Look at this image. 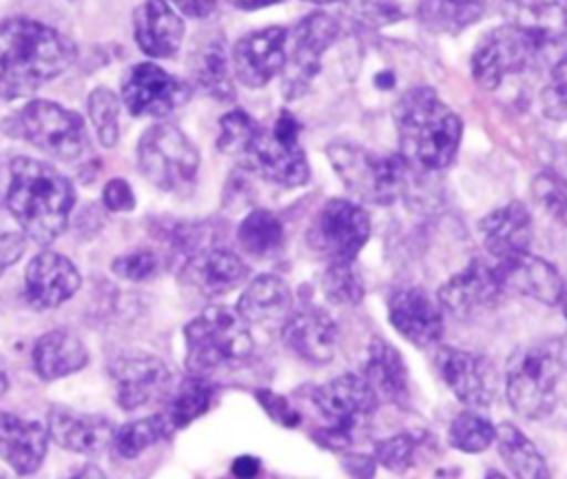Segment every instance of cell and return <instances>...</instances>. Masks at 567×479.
<instances>
[{
    "instance_id": "1",
    "label": "cell",
    "mask_w": 567,
    "mask_h": 479,
    "mask_svg": "<svg viewBox=\"0 0 567 479\" xmlns=\"http://www.w3.org/2000/svg\"><path fill=\"white\" fill-rule=\"evenodd\" d=\"M75 44L42 22L9 18L0 22V98L35 93L75 62Z\"/></svg>"
},
{
    "instance_id": "2",
    "label": "cell",
    "mask_w": 567,
    "mask_h": 479,
    "mask_svg": "<svg viewBox=\"0 0 567 479\" xmlns=\"http://www.w3.org/2000/svg\"><path fill=\"white\" fill-rule=\"evenodd\" d=\"M392 118L401 155L410 164L427 171L452 164L461 144L463 122L432 86L414 84L403 91L392 106Z\"/></svg>"
},
{
    "instance_id": "3",
    "label": "cell",
    "mask_w": 567,
    "mask_h": 479,
    "mask_svg": "<svg viewBox=\"0 0 567 479\" xmlns=\"http://www.w3.org/2000/svg\"><path fill=\"white\" fill-rule=\"evenodd\" d=\"M73 204L75 191L55 166L33 157H16L11 162L7 206L27 237L38 244L60 237Z\"/></svg>"
},
{
    "instance_id": "4",
    "label": "cell",
    "mask_w": 567,
    "mask_h": 479,
    "mask_svg": "<svg viewBox=\"0 0 567 479\" xmlns=\"http://www.w3.org/2000/svg\"><path fill=\"white\" fill-rule=\"evenodd\" d=\"M567 388V337L534 342L514 353L505 375L509 406L527 417L543 419L554 412Z\"/></svg>"
},
{
    "instance_id": "5",
    "label": "cell",
    "mask_w": 567,
    "mask_h": 479,
    "mask_svg": "<svg viewBox=\"0 0 567 479\" xmlns=\"http://www.w3.org/2000/svg\"><path fill=\"white\" fill-rule=\"evenodd\" d=\"M186 368L206 375L215 368L239 366L252 355V335L237 308L208 306L184 328Z\"/></svg>"
},
{
    "instance_id": "6",
    "label": "cell",
    "mask_w": 567,
    "mask_h": 479,
    "mask_svg": "<svg viewBox=\"0 0 567 479\" xmlns=\"http://www.w3.org/2000/svg\"><path fill=\"white\" fill-rule=\"evenodd\" d=\"M326 153L348 191L363 202L392 204L408 188L410 162L401 153H377L352 142H332Z\"/></svg>"
},
{
    "instance_id": "7",
    "label": "cell",
    "mask_w": 567,
    "mask_h": 479,
    "mask_svg": "<svg viewBox=\"0 0 567 479\" xmlns=\"http://www.w3.org/2000/svg\"><path fill=\"white\" fill-rule=\"evenodd\" d=\"M11 124V135L24 137L62 162H80L91 155L84 120L55 102L33 100L13 115Z\"/></svg>"
},
{
    "instance_id": "8",
    "label": "cell",
    "mask_w": 567,
    "mask_h": 479,
    "mask_svg": "<svg viewBox=\"0 0 567 479\" xmlns=\"http://www.w3.org/2000/svg\"><path fill=\"white\" fill-rule=\"evenodd\" d=\"M299 122L290 111H279L270 129H257L241 162L279 186H303L310 166L299 144Z\"/></svg>"
},
{
    "instance_id": "9",
    "label": "cell",
    "mask_w": 567,
    "mask_h": 479,
    "mask_svg": "<svg viewBox=\"0 0 567 479\" xmlns=\"http://www.w3.org/2000/svg\"><path fill=\"white\" fill-rule=\"evenodd\" d=\"M137 164L144 177L157 188L179 191L195 180L199 153L175 124L159 122L142 133Z\"/></svg>"
},
{
    "instance_id": "10",
    "label": "cell",
    "mask_w": 567,
    "mask_h": 479,
    "mask_svg": "<svg viewBox=\"0 0 567 479\" xmlns=\"http://www.w3.org/2000/svg\"><path fill=\"white\" fill-rule=\"evenodd\" d=\"M545 44L523 24L507 22L487 31L472 53V78L483 89H496L505 78L520 73Z\"/></svg>"
},
{
    "instance_id": "11",
    "label": "cell",
    "mask_w": 567,
    "mask_h": 479,
    "mask_svg": "<svg viewBox=\"0 0 567 479\" xmlns=\"http://www.w3.org/2000/svg\"><path fill=\"white\" fill-rule=\"evenodd\" d=\"M339 22L328 13H310L301 18L286 40V62L281 69V91L288 100L301 98L319 73L323 53L339 38Z\"/></svg>"
},
{
    "instance_id": "12",
    "label": "cell",
    "mask_w": 567,
    "mask_h": 479,
    "mask_svg": "<svg viewBox=\"0 0 567 479\" xmlns=\"http://www.w3.org/2000/svg\"><path fill=\"white\" fill-rule=\"evenodd\" d=\"M370 237V215L357 202L334 197L317 213L308 240L330 262H354Z\"/></svg>"
},
{
    "instance_id": "13",
    "label": "cell",
    "mask_w": 567,
    "mask_h": 479,
    "mask_svg": "<svg viewBox=\"0 0 567 479\" xmlns=\"http://www.w3.org/2000/svg\"><path fill=\"white\" fill-rule=\"evenodd\" d=\"M315 406L328 421L330 441H350L352 432L374 412L379 399L361 375H339L321 384L315 395Z\"/></svg>"
},
{
    "instance_id": "14",
    "label": "cell",
    "mask_w": 567,
    "mask_h": 479,
    "mask_svg": "<svg viewBox=\"0 0 567 479\" xmlns=\"http://www.w3.org/2000/svg\"><path fill=\"white\" fill-rule=\"evenodd\" d=\"M122 98L133 115L162 118L188 102L190 86L153 62H140L124 73Z\"/></svg>"
},
{
    "instance_id": "15",
    "label": "cell",
    "mask_w": 567,
    "mask_h": 479,
    "mask_svg": "<svg viewBox=\"0 0 567 479\" xmlns=\"http://www.w3.org/2000/svg\"><path fill=\"white\" fill-rule=\"evenodd\" d=\"M434 366L445 386L465 406L485 408L492 404L498 379L494 366L483 355L443 346L434 357Z\"/></svg>"
},
{
    "instance_id": "16",
    "label": "cell",
    "mask_w": 567,
    "mask_h": 479,
    "mask_svg": "<svg viewBox=\"0 0 567 479\" xmlns=\"http://www.w3.org/2000/svg\"><path fill=\"white\" fill-rule=\"evenodd\" d=\"M503 293L496 266L483 259H472L439 288L436 302L454 317H472L496 306Z\"/></svg>"
},
{
    "instance_id": "17",
    "label": "cell",
    "mask_w": 567,
    "mask_h": 479,
    "mask_svg": "<svg viewBox=\"0 0 567 479\" xmlns=\"http://www.w3.org/2000/svg\"><path fill=\"white\" fill-rule=\"evenodd\" d=\"M288 29L266 27L241 35L230 53L235 75L241 84L259 89L281 73L286 62Z\"/></svg>"
},
{
    "instance_id": "18",
    "label": "cell",
    "mask_w": 567,
    "mask_h": 479,
    "mask_svg": "<svg viewBox=\"0 0 567 479\" xmlns=\"http://www.w3.org/2000/svg\"><path fill=\"white\" fill-rule=\"evenodd\" d=\"M109 370L115 399L124 410L148 406L171 390V370L153 355L120 357Z\"/></svg>"
},
{
    "instance_id": "19",
    "label": "cell",
    "mask_w": 567,
    "mask_h": 479,
    "mask_svg": "<svg viewBox=\"0 0 567 479\" xmlns=\"http://www.w3.org/2000/svg\"><path fill=\"white\" fill-rule=\"evenodd\" d=\"M443 308L416 286L396 288L388 299V317L394 330L414 346H432L443 335Z\"/></svg>"
},
{
    "instance_id": "20",
    "label": "cell",
    "mask_w": 567,
    "mask_h": 479,
    "mask_svg": "<svg viewBox=\"0 0 567 479\" xmlns=\"http://www.w3.org/2000/svg\"><path fill=\"white\" fill-rule=\"evenodd\" d=\"M248 277V266L244 259L219 246H204L186 257L179 279L202 297H217Z\"/></svg>"
},
{
    "instance_id": "21",
    "label": "cell",
    "mask_w": 567,
    "mask_h": 479,
    "mask_svg": "<svg viewBox=\"0 0 567 479\" xmlns=\"http://www.w3.org/2000/svg\"><path fill=\"white\" fill-rule=\"evenodd\" d=\"M494 266L505 293L525 295L543 304H558L565 293L560 273L529 251L496 259Z\"/></svg>"
},
{
    "instance_id": "22",
    "label": "cell",
    "mask_w": 567,
    "mask_h": 479,
    "mask_svg": "<svg viewBox=\"0 0 567 479\" xmlns=\"http://www.w3.org/2000/svg\"><path fill=\"white\" fill-rule=\"evenodd\" d=\"M80 282V273L69 257L42 251L27 266L24 295L33 308H55L75 295Z\"/></svg>"
},
{
    "instance_id": "23",
    "label": "cell",
    "mask_w": 567,
    "mask_h": 479,
    "mask_svg": "<svg viewBox=\"0 0 567 479\" xmlns=\"http://www.w3.org/2000/svg\"><path fill=\"white\" fill-rule=\"evenodd\" d=\"M49 437L64 450L100 455L113 444V424L95 412H80L66 406H51L47 417Z\"/></svg>"
},
{
    "instance_id": "24",
    "label": "cell",
    "mask_w": 567,
    "mask_h": 479,
    "mask_svg": "<svg viewBox=\"0 0 567 479\" xmlns=\"http://www.w3.org/2000/svg\"><path fill=\"white\" fill-rule=\"evenodd\" d=\"M290 353L310 364H328L337 350V324L321 308H299L288 315L281 328Z\"/></svg>"
},
{
    "instance_id": "25",
    "label": "cell",
    "mask_w": 567,
    "mask_h": 479,
    "mask_svg": "<svg viewBox=\"0 0 567 479\" xmlns=\"http://www.w3.org/2000/svg\"><path fill=\"white\" fill-rule=\"evenodd\" d=\"M135 42L151 58H173L184 40V20L166 0H144L133 16Z\"/></svg>"
},
{
    "instance_id": "26",
    "label": "cell",
    "mask_w": 567,
    "mask_h": 479,
    "mask_svg": "<svg viewBox=\"0 0 567 479\" xmlns=\"http://www.w3.org/2000/svg\"><path fill=\"white\" fill-rule=\"evenodd\" d=\"M49 448V430L31 419L0 412V459L18 475H31L40 468Z\"/></svg>"
},
{
    "instance_id": "27",
    "label": "cell",
    "mask_w": 567,
    "mask_h": 479,
    "mask_svg": "<svg viewBox=\"0 0 567 479\" xmlns=\"http://www.w3.org/2000/svg\"><path fill=\"white\" fill-rule=\"evenodd\" d=\"M483 246L494 259L527 251L532 242V215L523 202L494 208L478 222Z\"/></svg>"
},
{
    "instance_id": "28",
    "label": "cell",
    "mask_w": 567,
    "mask_h": 479,
    "mask_svg": "<svg viewBox=\"0 0 567 479\" xmlns=\"http://www.w3.org/2000/svg\"><path fill=\"white\" fill-rule=\"evenodd\" d=\"M379 401L403 404L408 399V368L401 353L381 337L368 346V357L361 375Z\"/></svg>"
},
{
    "instance_id": "29",
    "label": "cell",
    "mask_w": 567,
    "mask_h": 479,
    "mask_svg": "<svg viewBox=\"0 0 567 479\" xmlns=\"http://www.w3.org/2000/svg\"><path fill=\"white\" fill-rule=\"evenodd\" d=\"M237 313L246 324L286 322L292 313V293L277 275L255 277L237 302Z\"/></svg>"
},
{
    "instance_id": "30",
    "label": "cell",
    "mask_w": 567,
    "mask_h": 479,
    "mask_svg": "<svg viewBox=\"0 0 567 479\" xmlns=\"http://www.w3.org/2000/svg\"><path fill=\"white\" fill-rule=\"evenodd\" d=\"M89 364V353L78 335L69 330H49L33 346V368L44 381L66 377Z\"/></svg>"
},
{
    "instance_id": "31",
    "label": "cell",
    "mask_w": 567,
    "mask_h": 479,
    "mask_svg": "<svg viewBox=\"0 0 567 479\" xmlns=\"http://www.w3.org/2000/svg\"><path fill=\"white\" fill-rule=\"evenodd\" d=\"M190 80L208 95L217 100H233L235 89L230 82L228 53L221 38H206L193 47L188 55Z\"/></svg>"
},
{
    "instance_id": "32",
    "label": "cell",
    "mask_w": 567,
    "mask_h": 479,
    "mask_svg": "<svg viewBox=\"0 0 567 479\" xmlns=\"http://www.w3.org/2000/svg\"><path fill=\"white\" fill-rule=\"evenodd\" d=\"M498 452L514 479H549V468L534 441L520 432L514 424H501L496 428Z\"/></svg>"
},
{
    "instance_id": "33",
    "label": "cell",
    "mask_w": 567,
    "mask_h": 479,
    "mask_svg": "<svg viewBox=\"0 0 567 479\" xmlns=\"http://www.w3.org/2000/svg\"><path fill=\"white\" fill-rule=\"evenodd\" d=\"M487 0H421L419 22L434 33H458L481 20Z\"/></svg>"
},
{
    "instance_id": "34",
    "label": "cell",
    "mask_w": 567,
    "mask_h": 479,
    "mask_svg": "<svg viewBox=\"0 0 567 479\" xmlns=\"http://www.w3.org/2000/svg\"><path fill=\"white\" fill-rule=\"evenodd\" d=\"M213 395L215 388L202 375H190L188 379H184L171 395L166 408L162 410L168 428L175 432L193 424L210 408Z\"/></svg>"
},
{
    "instance_id": "35",
    "label": "cell",
    "mask_w": 567,
    "mask_h": 479,
    "mask_svg": "<svg viewBox=\"0 0 567 479\" xmlns=\"http://www.w3.org/2000/svg\"><path fill=\"white\" fill-rule=\"evenodd\" d=\"M239 246L252 257H266L279 251L284 242V226L279 217L266 208L250 211L237 228Z\"/></svg>"
},
{
    "instance_id": "36",
    "label": "cell",
    "mask_w": 567,
    "mask_h": 479,
    "mask_svg": "<svg viewBox=\"0 0 567 479\" xmlns=\"http://www.w3.org/2000/svg\"><path fill=\"white\" fill-rule=\"evenodd\" d=\"M171 435H173V430L168 428L164 415L155 412L151 417L135 419V421H128L122 428H117L113 435V446L120 457L133 459L140 452H144L148 446L164 441Z\"/></svg>"
},
{
    "instance_id": "37",
    "label": "cell",
    "mask_w": 567,
    "mask_h": 479,
    "mask_svg": "<svg viewBox=\"0 0 567 479\" xmlns=\"http://www.w3.org/2000/svg\"><path fill=\"white\" fill-rule=\"evenodd\" d=\"M447 437L456 450L476 455L492 446V441L496 439V428L487 417L474 410H463L452 419Z\"/></svg>"
},
{
    "instance_id": "38",
    "label": "cell",
    "mask_w": 567,
    "mask_h": 479,
    "mask_svg": "<svg viewBox=\"0 0 567 479\" xmlns=\"http://www.w3.org/2000/svg\"><path fill=\"white\" fill-rule=\"evenodd\" d=\"M323 295L334 304L354 306L363 299L365 286L354 262H330L321 275Z\"/></svg>"
},
{
    "instance_id": "39",
    "label": "cell",
    "mask_w": 567,
    "mask_h": 479,
    "mask_svg": "<svg viewBox=\"0 0 567 479\" xmlns=\"http://www.w3.org/2000/svg\"><path fill=\"white\" fill-rule=\"evenodd\" d=\"M86 109H89V118L95 126V133L100 137V142L104 146H115L117 144V135H120V124H117V115H120V100L115 98V93L106 86H97L89 93L86 100Z\"/></svg>"
},
{
    "instance_id": "40",
    "label": "cell",
    "mask_w": 567,
    "mask_h": 479,
    "mask_svg": "<svg viewBox=\"0 0 567 479\" xmlns=\"http://www.w3.org/2000/svg\"><path fill=\"white\" fill-rule=\"evenodd\" d=\"M259 124L241 109H235L226 113L219 120V137H217V149L230 157H244Z\"/></svg>"
},
{
    "instance_id": "41",
    "label": "cell",
    "mask_w": 567,
    "mask_h": 479,
    "mask_svg": "<svg viewBox=\"0 0 567 479\" xmlns=\"http://www.w3.org/2000/svg\"><path fill=\"white\" fill-rule=\"evenodd\" d=\"M536 202L560 224L567 226V180L554 171H540L532 182Z\"/></svg>"
},
{
    "instance_id": "42",
    "label": "cell",
    "mask_w": 567,
    "mask_h": 479,
    "mask_svg": "<svg viewBox=\"0 0 567 479\" xmlns=\"http://www.w3.org/2000/svg\"><path fill=\"white\" fill-rule=\"evenodd\" d=\"M343 11L361 27H385L403 18L394 0H341Z\"/></svg>"
},
{
    "instance_id": "43",
    "label": "cell",
    "mask_w": 567,
    "mask_h": 479,
    "mask_svg": "<svg viewBox=\"0 0 567 479\" xmlns=\"http://www.w3.org/2000/svg\"><path fill=\"white\" fill-rule=\"evenodd\" d=\"M540 106L549 120H567V53L554 62L549 78L540 89Z\"/></svg>"
},
{
    "instance_id": "44",
    "label": "cell",
    "mask_w": 567,
    "mask_h": 479,
    "mask_svg": "<svg viewBox=\"0 0 567 479\" xmlns=\"http://www.w3.org/2000/svg\"><path fill=\"white\" fill-rule=\"evenodd\" d=\"M414 439L405 432L385 437L374 444V461L390 472H405L414 461Z\"/></svg>"
},
{
    "instance_id": "45",
    "label": "cell",
    "mask_w": 567,
    "mask_h": 479,
    "mask_svg": "<svg viewBox=\"0 0 567 479\" xmlns=\"http://www.w3.org/2000/svg\"><path fill=\"white\" fill-rule=\"evenodd\" d=\"M159 266H162L159 255L155 251H148V248H135L131 253H124V255L115 257L113 264H111L113 273L122 279H128V282L151 279L159 273Z\"/></svg>"
},
{
    "instance_id": "46",
    "label": "cell",
    "mask_w": 567,
    "mask_h": 479,
    "mask_svg": "<svg viewBox=\"0 0 567 479\" xmlns=\"http://www.w3.org/2000/svg\"><path fill=\"white\" fill-rule=\"evenodd\" d=\"M102 200H104V206L109 211H113V213L133 211L135 208V195H133L128 182L122 180V177H113V180L106 182Z\"/></svg>"
},
{
    "instance_id": "47",
    "label": "cell",
    "mask_w": 567,
    "mask_h": 479,
    "mask_svg": "<svg viewBox=\"0 0 567 479\" xmlns=\"http://www.w3.org/2000/svg\"><path fill=\"white\" fill-rule=\"evenodd\" d=\"M24 253V235L18 231H0V275Z\"/></svg>"
},
{
    "instance_id": "48",
    "label": "cell",
    "mask_w": 567,
    "mask_h": 479,
    "mask_svg": "<svg viewBox=\"0 0 567 479\" xmlns=\"http://www.w3.org/2000/svg\"><path fill=\"white\" fill-rule=\"evenodd\" d=\"M182 13L190 16V18H206L208 13H213L215 2L217 0H171Z\"/></svg>"
},
{
    "instance_id": "49",
    "label": "cell",
    "mask_w": 567,
    "mask_h": 479,
    "mask_svg": "<svg viewBox=\"0 0 567 479\" xmlns=\"http://www.w3.org/2000/svg\"><path fill=\"white\" fill-rule=\"evenodd\" d=\"M257 472H259V459L250 455H241L233 461V475L237 479H255Z\"/></svg>"
},
{
    "instance_id": "50",
    "label": "cell",
    "mask_w": 567,
    "mask_h": 479,
    "mask_svg": "<svg viewBox=\"0 0 567 479\" xmlns=\"http://www.w3.org/2000/svg\"><path fill=\"white\" fill-rule=\"evenodd\" d=\"M233 7L237 9H244V11H252V9H261V7H270V4H277L281 0H228Z\"/></svg>"
},
{
    "instance_id": "51",
    "label": "cell",
    "mask_w": 567,
    "mask_h": 479,
    "mask_svg": "<svg viewBox=\"0 0 567 479\" xmlns=\"http://www.w3.org/2000/svg\"><path fill=\"white\" fill-rule=\"evenodd\" d=\"M69 479H106V475H104L97 466L89 463V466H84L82 470H78L73 477H69Z\"/></svg>"
},
{
    "instance_id": "52",
    "label": "cell",
    "mask_w": 567,
    "mask_h": 479,
    "mask_svg": "<svg viewBox=\"0 0 567 479\" xmlns=\"http://www.w3.org/2000/svg\"><path fill=\"white\" fill-rule=\"evenodd\" d=\"M7 386H9V379H7V368H4V361L0 359V397L7 393Z\"/></svg>"
},
{
    "instance_id": "53",
    "label": "cell",
    "mask_w": 567,
    "mask_h": 479,
    "mask_svg": "<svg viewBox=\"0 0 567 479\" xmlns=\"http://www.w3.org/2000/svg\"><path fill=\"white\" fill-rule=\"evenodd\" d=\"M560 308H563V315H565V319H567V293H563V297H560Z\"/></svg>"
},
{
    "instance_id": "54",
    "label": "cell",
    "mask_w": 567,
    "mask_h": 479,
    "mask_svg": "<svg viewBox=\"0 0 567 479\" xmlns=\"http://www.w3.org/2000/svg\"><path fill=\"white\" fill-rule=\"evenodd\" d=\"M485 479H505L501 472H489Z\"/></svg>"
},
{
    "instance_id": "55",
    "label": "cell",
    "mask_w": 567,
    "mask_h": 479,
    "mask_svg": "<svg viewBox=\"0 0 567 479\" xmlns=\"http://www.w3.org/2000/svg\"><path fill=\"white\" fill-rule=\"evenodd\" d=\"M308 2H315V4H330V2H337V0H308Z\"/></svg>"
},
{
    "instance_id": "56",
    "label": "cell",
    "mask_w": 567,
    "mask_h": 479,
    "mask_svg": "<svg viewBox=\"0 0 567 479\" xmlns=\"http://www.w3.org/2000/svg\"><path fill=\"white\" fill-rule=\"evenodd\" d=\"M0 479H4V477H2V475H0Z\"/></svg>"
}]
</instances>
